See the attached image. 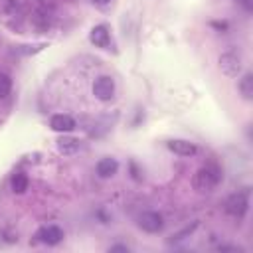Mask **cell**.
<instances>
[{"mask_svg": "<svg viewBox=\"0 0 253 253\" xmlns=\"http://www.w3.org/2000/svg\"><path fill=\"white\" fill-rule=\"evenodd\" d=\"M219 182V172L217 168L213 166H206V168H200L196 174H194V188L198 192H210L215 188V184Z\"/></svg>", "mask_w": 253, "mask_h": 253, "instance_id": "cell-1", "label": "cell"}, {"mask_svg": "<svg viewBox=\"0 0 253 253\" xmlns=\"http://www.w3.org/2000/svg\"><path fill=\"white\" fill-rule=\"evenodd\" d=\"M247 208H249V200H247V192H237V194H231L225 202V211L233 217H243L247 213Z\"/></svg>", "mask_w": 253, "mask_h": 253, "instance_id": "cell-2", "label": "cell"}, {"mask_svg": "<svg viewBox=\"0 0 253 253\" xmlns=\"http://www.w3.org/2000/svg\"><path fill=\"white\" fill-rule=\"evenodd\" d=\"M138 227L146 233H158L164 227V217L158 211H144L138 215Z\"/></svg>", "mask_w": 253, "mask_h": 253, "instance_id": "cell-3", "label": "cell"}, {"mask_svg": "<svg viewBox=\"0 0 253 253\" xmlns=\"http://www.w3.org/2000/svg\"><path fill=\"white\" fill-rule=\"evenodd\" d=\"M93 95L99 101H111L115 95V81L109 75H101L93 83Z\"/></svg>", "mask_w": 253, "mask_h": 253, "instance_id": "cell-4", "label": "cell"}, {"mask_svg": "<svg viewBox=\"0 0 253 253\" xmlns=\"http://www.w3.org/2000/svg\"><path fill=\"white\" fill-rule=\"evenodd\" d=\"M219 69L225 75H229V77H237L239 71H241V59H239V55L233 53V51L221 53L219 55Z\"/></svg>", "mask_w": 253, "mask_h": 253, "instance_id": "cell-5", "label": "cell"}, {"mask_svg": "<svg viewBox=\"0 0 253 253\" xmlns=\"http://www.w3.org/2000/svg\"><path fill=\"white\" fill-rule=\"evenodd\" d=\"M36 237H38V241H42L45 245H57L63 239V231L57 225H45V227L38 229Z\"/></svg>", "mask_w": 253, "mask_h": 253, "instance_id": "cell-6", "label": "cell"}, {"mask_svg": "<svg viewBox=\"0 0 253 253\" xmlns=\"http://www.w3.org/2000/svg\"><path fill=\"white\" fill-rule=\"evenodd\" d=\"M168 148L174 152V154H180V156H194L198 152L196 144L190 142V140H182V138H174V140H168Z\"/></svg>", "mask_w": 253, "mask_h": 253, "instance_id": "cell-7", "label": "cell"}, {"mask_svg": "<svg viewBox=\"0 0 253 253\" xmlns=\"http://www.w3.org/2000/svg\"><path fill=\"white\" fill-rule=\"evenodd\" d=\"M89 42H91L93 45H97V47H107L109 42H111V36H109L107 26H103V24L95 26V28L89 32Z\"/></svg>", "mask_w": 253, "mask_h": 253, "instance_id": "cell-8", "label": "cell"}, {"mask_svg": "<svg viewBox=\"0 0 253 253\" xmlns=\"http://www.w3.org/2000/svg\"><path fill=\"white\" fill-rule=\"evenodd\" d=\"M49 126L55 132H71L75 128V121L69 115H53L49 121Z\"/></svg>", "mask_w": 253, "mask_h": 253, "instance_id": "cell-9", "label": "cell"}, {"mask_svg": "<svg viewBox=\"0 0 253 253\" xmlns=\"http://www.w3.org/2000/svg\"><path fill=\"white\" fill-rule=\"evenodd\" d=\"M117 170H119V162H117L115 158H111V156L101 158V160L97 162V174H99L101 178H111V176L117 174Z\"/></svg>", "mask_w": 253, "mask_h": 253, "instance_id": "cell-10", "label": "cell"}, {"mask_svg": "<svg viewBox=\"0 0 253 253\" xmlns=\"http://www.w3.org/2000/svg\"><path fill=\"white\" fill-rule=\"evenodd\" d=\"M57 150L61 154H75L79 150V140L73 136H61L57 140Z\"/></svg>", "mask_w": 253, "mask_h": 253, "instance_id": "cell-11", "label": "cell"}, {"mask_svg": "<svg viewBox=\"0 0 253 253\" xmlns=\"http://www.w3.org/2000/svg\"><path fill=\"white\" fill-rule=\"evenodd\" d=\"M28 176L24 174V172H16L14 176H12V180H10V186H12V192L14 194H24L26 190H28Z\"/></svg>", "mask_w": 253, "mask_h": 253, "instance_id": "cell-12", "label": "cell"}, {"mask_svg": "<svg viewBox=\"0 0 253 253\" xmlns=\"http://www.w3.org/2000/svg\"><path fill=\"white\" fill-rule=\"evenodd\" d=\"M239 91L245 99H251L253 97V75L251 73H245L243 79L239 81Z\"/></svg>", "mask_w": 253, "mask_h": 253, "instance_id": "cell-13", "label": "cell"}, {"mask_svg": "<svg viewBox=\"0 0 253 253\" xmlns=\"http://www.w3.org/2000/svg\"><path fill=\"white\" fill-rule=\"evenodd\" d=\"M196 227H198V221H194L192 225H186V227H184V229H180L178 233H172L168 241L172 243V241H180V239H186V237H190V235L194 233V229H196Z\"/></svg>", "mask_w": 253, "mask_h": 253, "instance_id": "cell-14", "label": "cell"}, {"mask_svg": "<svg viewBox=\"0 0 253 253\" xmlns=\"http://www.w3.org/2000/svg\"><path fill=\"white\" fill-rule=\"evenodd\" d=\"M10 89H12V79L6 73H0V99L8 97Z\"/></svg>", "mask_w": 253, "mask_h": 253, "instance_id": "cell-15", "label": "cell"}, {"mask_svg": "<svg viewBox=\"0 0 253 253\" xmlns=\"http://www.w3.org/2000/svg\"><path fill=\"white\" fill-rule=\"evenodd\" d=\"M109 251H123V253H128V247H126V245H113Z\"/></svg>", "mask_w": 253, "mask_h": 253, "instance_id": "cell-16", "label": "cell"}, {"mask_svg": "<svg viewBox=\"0 0 253 253\" xmlns=\"http://www.w3.org/2000/svg\"><path fill=\"white\" fill-rule=\"evenodd\" d=\"M93 2H97V4H105V2H109V0H93Z\"/></svg>", "mask_w": 253, "mask_h": 253, "instance_id": "cell-17", "label": "cell"}]
</instances>
